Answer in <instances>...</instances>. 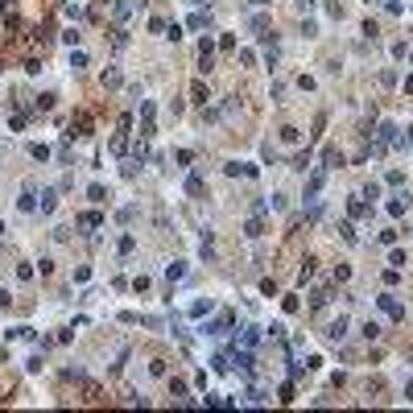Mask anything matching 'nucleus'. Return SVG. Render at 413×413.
<instances>
[{"label":"nucleus","instance_id":"obj_1","mask_svg":"<svg viewBox=\"0 0 413 413\" xmlns=\"http://www.w3.org/2000/svg\"><path fill=\"white\" fill-rule=\"evenodd\" d=\"M211 67H215V46H211V42H207V38H203V42H199V71H203V75H207V71H211Z\"/></svg>","mask_w":413,"mask_h":413},{"label":"nucleus","instance_id":"obj_2","mask_svg":"<svg viewBox=\"0 0 413 413\" xmlns=\"http://www.w3.org/2000/svg\"><path fill=\"white\" fill-rule=\"evenodd\" d=\"M323 182H327V170L319 166V170L310 174V182H306V199H319V190H323Z\"/></svg>","mask_w":413,"mask_h":413},{"label":"nucleus","instance_id":"obj_3","mask_svg":"<svg viewBox=\"0 0 413 413\" xmlns=\"http://www.w3.org/2000/svg\"><path fill=\"white\" fill-rule=\"evenodd\" d=\"M228 331H232V314H219L215 323L203 327V335H228Z\"/></svg>","mask_w":413,"mask_h":413},{"label":"nucleus","instance_id":"obj_4","mask_svg":"<svg viewBox=\"0 0 413 413\" xmlns=\"http://www.w3.org/2000/svg\"><path fill=\"white\" fill-rule=\"evenodd\" d=\"M380 310H389V314H393V319H397V323L405 319V306H401V302H397L393 294H380Z\"/></svg>","mask_w":413,"mask_h":413},{"label":"nucleus","instance_id":"obj_5","mask_svg":"<svg viewBox=\"0 0 413 413\" xmlns=\"http://www.w3.org/2000/svg\"><path fill=\"white\" fill-rule=\"evenodd\" d=\"M224 170H228L232 178H257V166H248V162H228Z\"/></svg>","mask_w":413,"mask_h":413},{"label":"nucleus","instance_id":"obj_6","mask_svg":"<svg viewBox=\"0 0 413 413\" xmlns=\"http://www.w3.org/2000/svg\"><path fill=\"white\" fill-rule=\"evenodd\" d=\"M17 207H21L25 215H34V211H38V195H34V186H25V190H21V199H17Z\"/></svg>","mask_w":413,"mask_h":413},{"label":"nucleus","instance_id":"obj_7","mask_svg":"<svg viewBox=\"0 0 413 413\" xmlns=\"http://www.w3.org/2000/svg\"><path fill=\"white\" fill-rule=\"evenodd\" d=\"M244 236H248V240H261V236H265V215H252L248 224H244Z\"/></svg>","mask_w":413,"mask_h":413},{"label":"nucleus","instance_id":"obj_8","mask_svg":"<svg viewBox=\"0 0 413 413\" xmlns=\"http://www.w3.org/2000/svg\"><path fill=\"white\" fill-rule=\"evenodd\" d=\"M347 327H352V323H347V319H343V314H339V319H335V323L327 327V339H331V343H339V339L347 335Z\"/></svg>","mask_w":413,"mask_h":413},{"label":"nucleus","instance_id":"obj_9","mask_svg":"<svg viewBox=\"0 0 413 413\" xmlns=\"http://www.w3.org/2000/svg\"><path fill=\"white\" fill-rule=\"evenodd\" d=\"M232 364H236V368H240L244 376H252V364H257V360H252V352L244 347V352H236V356H232Z\"/></svg>","mask_w":413,"mask_h":413},{"label":"nucleus","instance_id":"obj_10","mask_svg":"<svg viewBox=\"0 0 413 413\" xmlns=\"http://www.w3.org/2000/svg\"><path fill=\"white\" fill-rule=\"evenodd\" d=\"M137 13V0H116V21H129Z\"/></svg>","mask_w":413,"mask_h":413},{"label":"nucleus","instance_id":"obj_11","mask_svg":"<svg viewBox=\"0 0 413 413\" xmlns=\"http://www.w3.org/2000/svg\"><path fill=\"white\" fill-rule=\"evenodd\" d=\"M240 343H244L248 352H252V347L261 343V331H257V327H244V331H240Z\"/></svg>","mask_w":413,"mask_h":413},{"label":"nucleus","instance_id":"obj_12","mask_svg":"<svg viewBox=\"0 0 413 413\" xmlns=\"http://www.w3.org/2000/svg\"><path fill=\"white\" fill-rule=\"evenodd\" d=\"M335 166H343V153H339V149L331 145V149L323 153V170H335Z\"/></svg>","mask_w":413,"mask_h":413},{"label":"nucleus","instance_id":"obj_13","mask_svg":"<svg viewBox=\"0 0 413 413\" xmlns=\"http://www.w3.org/2000/svg\"><path fill=\"white\" fill-rule=\"evenodd\" d=\"M203 190H207V182H203L199 174H190V178H186V195H195V199H199Z\"/></svg>","mask_w":413,"mask_h":413},{"label":"nucleus","instance_id":"obj_14","mask_svg":"<svg viewBox=\"0 0 413 413\" xmlns=\"http://www.w3.org/2000/svg\"><path fill=\"white\" fill-rule=\"evenodd\" d=\"M182 277H186V265H182V261L166 265V281H170V285H174V281H182Z\"/></svg>","mask_w":413,"mask_h":413},{"label":"nucleus","instance_id":"obj_15","mask_svg":"<svg viewBox=\"0 0 413 413\" xmlns=\"http://www.w3.org/2000/svg\"><path fill=\"white\" fill-rule=\"evenodd\" d=\"M211 25V9L207 13H190V29H207Z\"/></svg>","mask_w":413,"mask_h":413},{"label":"nucleus","instance_id":"obj_16","mask_svg":"<svg viewBox=\"0 0 413 413\" xmlns=\"http://www.w3.org/2000/svg\"><path fill=\"white\" fill-rule=\"evenodd\" d=\"M58 207V195H54V190H42V215H50Z\"/></svg>","mask_w":413,"mask_h":413},{"label":"nucleus","instance_id":"obj_17","mask_svg":"<svg viewBox=\"0 0 413 413\" xmlns=\"http://www.w3.org/2000/svg\"><path fill=\"white\" fill-rule=\"evenodd\" d=\"M87 199H91V203H108V190L95 182V186H87Z\"/></svg>","mask_w":413,"mask_h":413},{"label":"nucleus","instance_id":"obj_18","mask_svg":"<svg viewBox=\"0 0 413 413\" xmlns=\"http://www.w3.org/2000/svg\"><path fill=\"white\" fill-rule=\"evenodd\" d=\"M75 224H79V228H100V224H104V219H100V215H95V211H87V215H79V219H75Z\"/></svg>","mask_w":413,"mask_h":413},{"label":"nucleus","instance_id":"obj_19","mask_svg":"<svg viewBox=\"0 0 413 413\" xmlns=\"http://www.w3.org/2000/svg\"><path fill=\"white\" fill-rule=\"evenodd\" d=\"M327 302H331V290H314V298H310V306H314V310H323Z\"/></svg>","mask_w":413,"mask_h":413},{"label":"nucleus","instance_id":"obj_20","mask_svg":"<svg viewBox=\"0 0 413 413\" xmlns=\"http://www.w3.org/2000/svg\"><path fill=\"white\" fill-rule=\"evenodd\" d=\"M215 310V302L207 298V302H195V306H190V314H195V319H203V314H211Z\"/></svg>","mask_w":413,"mask_h":413},{"label":"nucleus","instance_id":"obj_21","mask_svg":"<svg viewBox=\"0 0 413 413\" xmlns=\"http://www.w3.org/2000/svg\"><path fill=\"white\" fill-rule=\"evenodd\" d=\"M124 149H129V137L116 133V137H112V153H116V157H124Z\"/></svg>","mask_w":413,"mask_h":413},{"label":"nucleus","instance_id":"obj_22","mask_svg":"<svg viewBox=\"0 0 413 413\" xmlns=\"http://www.w3.org/2000/svg\"><path fill=\"white\" fill-rule=\"evenodd\" d=\"M298 137H302V133L294 129V124H285V129H281V141H285V145H298Z\"/></svg>","mask_w":413,"mask_h":413},{"label":"nucleus","instance_id":"obj_23","mask_svg":"<svg viewBox=\"0 0 413 413\" xmlns=\"http://www.w3.org/2000/svg\"><path fill=\"white\" fill-rule=\"evenodd\" d=\"M29 153H34V162H46V157H50V145L38 141V145H29Z\"/></svg>","mask_w":413,"mask_h":413},{"label":"nucleus","instance_id":"obj_24","mask_svg":"<svg viewBox=\"0 0 413 413\" xmlns=\"http://www.w3.org/2000/svg\"><path fill=\"white\" fill-rule=\"evenodd\" d=\"M104 87H120V71H116V67L104 71Z\"/></svg>","mask_w":413,"mask_h":413},{"label":"nucleus","instance_id":"obj_25","mask_svg":"<svg viewBox=\"0 0 413 413\" xmlns=\"http://www.w3.org/2000/svg\"><path fill=\"white\" fill-rule=\"evenodd\" d=\"M364 339H380V323H376V319L364 323Z\"/></svg>","mask_w":413,"mask_h":413},{"label":"nucleus","instance_id":"obj_26","mask_svg":"<svg viewBox=\"0 0 413 413\" xmlns=\"http://www.w3.org/2000/svg\"><path fill=\"white\" fill-rule=\"evenodd\" d=\"M133 248H137V236H120V252H124V257H129Z\"/></svg>","mask_w":413,"mask_h":413},{"label":"nucleus","instance_id":"obj_27","mask_svg":"<svg viewBox=\"0 0 413 413\" xmlns=\"http://www.w3.org/2000/svg\"><path fill=\"white\" fill-rule=\"evenodd\" d=\"M190 95H195V100H203V104L211 100V95H207V83H195V87H190Z\"/></svg>","mask_w":413,"mask_h":413},{"label":"nucleus","instance_id":"obj_28","mask_svg":"<svg viewBox=\"0 0 413 413\" xmlns=\"http://www.w3.org/2000/svg\"><path fill=\"white\" fill-rule=\"evenodd\" d=\"M339 236H343V244H356V228H352V224H343Z\"/></svg>","mask_w":413,"mask_h":413},{"label":"nucleus","instance_id":"obj_29","mask_svg":"<svg viewBox=\"0 0 413 413\" xmlns=\"http://www.w3.org/2000/svg\"><path fill=\"white\" fill-rule=\"evenodd\" d=\"M71 67H75V71H83V67H87V54H83V50H75V54H71Z\"/></svg>","mask_w":413,"mask_h":413},{"label":"nucleus","instance_id":"obj_30","mask_svg":"<svg viewBox=\"0 0 413 413\" xmlns=\"http://www.w3.org/2000/svg\"><path fill=\"white\" fill-rule=\"evenodd\" d=\"M310 277H314V261H306V265H302V273H298V281H302V285H306V281H310Z\"/></svg>","mask_w":413,"mask_h":413},{"label":"nucleus","instance_id":"obj_31","mask_svg":"<svg viewBox=\"0 0 413 413\" xmlns=\"http://www.w3.org/2000/svg\"><path fill=\"white\" fill-rule=\"evenodd\" d=\"M252 29H257V34L265 38V29H269V17H252Z\"/></svg>","mask_w":413,"mask_h":413},{"label":"nucleus","instance_id":"obj_32","mask_svg":"<svg viewBox=\"0 0 413 413\" xmlns=\"http://www.w3.org/2000/svg\"><path fill=\"white\" fill-rule=\"evenodd\" d=\"M9 302H13V298H9V290H0V306H9Z\"/></svg>","mask_w":413,"mask_h":413},{"label":"nucleus","instance_id":"obj_33","mask_svg":"<svg viewBox=\"0 0 413 413\" xmlns=\"http://www.w3.org/2000/svg\"><path fill=\"white\" fill-rule=\"evenodd\" d=\"M298 5H302V13H310V9H314V0H298Z\"/></svg>","mask_w":413,"mask_h":413},{"label":"nucleus","instance_id":"obj_34","mask_svg":"<svg viewBox=\"0 0 413 413\" xmlns=\"http://www.w3.org/2000/svg\"><path fill=\"white\" fill-rule=\"evenodd\" d=\"M248 5H257V9H265V5H273V0H248Z\"/></svg>","mask_w":413,"mask_h":413},{"label":"nucleus","instance_id":"obj_35","mask_svg":"<svg viewBox=\"0 0 413 413\" xmlns=\"http://www.w3.org/2000/svg\"><path fill=\"white\" fill-rule=\"evenodd\" d=\"M405 401H413V380H409V389H405Z\"/></svg>","mask_w":413,"mask_h":413},{"label":"nucleus","instance_id":"obj_36","mask_svg":"<svg viewBox=\"0 0 413 413\" xmlns=\"http://www.w3.org/2000/svg\"><path fill=\"white\" fill-rule=\"evenodd\" d=\"M409 145H413V129H409Z\"/></svg>","mask_w":413,"mask_h":413},{"label":"nucleus","instance_id":"obj_37","mask_svg":"<svg viewBox=\"0 0 413 413\" xmlns=\"http://www.w3.org/2000/svg\"><path fill=\"white\" fill-rule=\"evenodd\" d=\"M0 13H5V0H0Z\"/></svg>","mask_w":413,"mask_h":413},{"label":"nucleus","instance_id":"obj_38","mask_svg":"<svg viewBox=\"0 0 413 413\" xmlns=\"http://www.w3.org/2000/svg\"><path fill=\"white\" fill-rule=\"evenodd\" d=\"M368 5H380V0H368Z\"/></svg>","mask_w":413,"mask_h":413},{"label":"nucleus","instance_id":"obj_39","mask_svg":"<svg viewBox=\"0 0 413 413\" xmlns=\"http://www.w3.org/2000/svg\"><path fill=\"white\" fill-rule=\"evenodd\" d=\"M0 236H5V224H0Z\"/></svg>","mask_w":413,"mask_h":413}]
</instances>
